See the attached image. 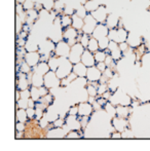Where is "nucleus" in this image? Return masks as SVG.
Segmentation results:
<instances>
[{
	"instance_id": "nucleus-56",
	"label": "nucleus",
	"mask_w": 150,
	"mask_h": 151,
	"mask_svg": "<svg viewBox=\"0 0 150 151\" xmlns=\"http://www.w3.org/2000/svg\"><path fill=\"white\" fill-rule=\"evenodd\" d=\"M121 135H122V138H123V139H126V138H134V134H133V132L130 131V129H126V131L122 132Z\"/></svg>"
},
{
	"instance_id": "nucleus-8",
	"label": "nucleus",
	"mask_w": 150,
	"mask_h": 151,
	"mask_svg": "<svg viewBox=\"0 0 150 151\" xmlns=\"http://www.w3.org/2000/svg\"><path fill=\"white\" fill-rule=\"evenodd\" d=\"M71 52V46L68 44V42L65 40H61L58 43H56L55 48V55L57 57H66L68 58Z\"/></svg>"
},
{
	"instance_id": "nucleus-60",
	"label": "nucleus",
	"mask_w": 150,
	"mask_h": 151,
	"mask_svg": "<svg viewBox=\"0 0 150 151\" xmlns=\"http://www.w3.org/2000/svg\"><path fill=\"white\" fill-rule=\"evenodd\" d=\"M39 91H40V96H41V97H44V96H46L48 93V88H46L45 86H42L39 88Z\"/></svg>"
},
{
	"instance_id": "nucleus-17",
	"label": "nucleus",
	"mask_w": 150,
	"mask_h": 151,
	"mask_svg": "<svg viewBox=\"0 0 150 151\" xmlns=\"http://www.w3.org/2000/svg\"><path fill=\"white\" fill-rule=\"evenodd\" d=\"M29 83H31L28 79V75L26 73L20 72L18 74V81H17V90L18 91H25L28 90Z\"/></svg>"
},
{
	"instance_id": "nucleus-45",
	"label": "nucleus",
	"mask_w": 150,
	"mask_h": 151,
	"mask_svg": "<svg viewBox=\"0 0 150 151\" xmlns=\"http://www.w3.org/2000/svg\"><path fill=\"white\" fill-rule=\"evenodd\" d=\"M55 7V1L54 0H46L43 2V8L48 12H52Z\"/></svg>"
},
{
	"instance_id": "nucleus-48",
	"label": "nucleus",
	"mask_w": 150,
	"mask_h": 151,
	"mask_svg": "<svg viewBox=\"0 0 150 151\" xmlns=\"http://www.w3.org/2000/svg\"><path fill=\"white\" fill-rule=\"evenodd\" d=\"M66 123V121H65V118L63 117H59L58 119H56L52 122V127H63V125Z\"/></svg>"
},
{
	"instance_id": "nucleus-39",
	"label": "nucleus",
	"mask_w": 150,
	"mask_h": 151,
	"mask_svg": "<svg viewBox=\"0 0 150 151\" xmlns=\"http://www.w3.org/2000/svg\"><path fill=\"white\" fill-rule=\"evenodd\" d=\"M30 93H31V99H33L35 102H37L38 100L41 98L40 96V91H39V88H36V86H33L31 88L30 90Z\"/></svg>"
},
{
	"instance_id": "nucleus-1",
	"label": "nucleus",
	"mask_w": 150,
	"mask_h": 151,
	"mask_svg": "<svg viewBox=\"0 0 150 151\" xmlns=\"http://www.w3.org/2000/svg\"><path fill=\"white\" fill-rule=\"evenodd\" d=\"M59 60H60V63H59V67L56 73L58 77L62 79L73 72V64L71 63L69 58H66V57H59Z\"/></svg>"
},
{
	"instance_id": "nucleus-10",
	"label": "nucleus",
	"mask_w": 150,
	"mask_h": 151,
	"mask_svg": "<svg viewBox=\"0 0 150 151\" xmlns=\"http://www.w3.org/2000/svg\"><path fill=\"white\" fill-rule=\"evenodd\" d=\"M92 16L97 20L99 24H105L107 20V8L105 5H100L95 12H92Z\"/></svg>"
},
{
	"instance_id": "nucleus-19",
	"label": "nucleus",
	"mask_w": 150,
	"mask_h": 151,
	"mask_svg": "<svg viewBox=\"0 0 150 151\" xmlns=\"http://www.w3.org/2000/svg\"><path fill=\"white\" fill-rule=\"evenodd\" d=\"M81 62H82V63H83L84 65H85L88 68V67H93V66H95V64H97L94 54H93L92 52H90V50H88V48H85L84 52L82 54Z\"/></svg>"
},
{
	"instance_id": "nucleus-16",
	"label": "nucleus",
	"mask_w": 150,
	"mask_h": 151,
	"mask_svg": "<svg viewBox=\"0 0 150 151\" xmlns=\"http://www.w3.org/2000/svg\"><path fill=\"white\" fill-rule=\"evenodd\" d=\"M79 115H68L67 117H65V121L66 124L70 127L71 131H78V129H82L81 123L79 120Z\"/></svg>"
},
{
	"instance_id": "nucleus-41",
	"label": "nucleus",
	"mask_w": 150,
	"mask_h": 151,
	"mask_svg": "<svg viewBox=\"0 0 150 151\" xmlns=\"http://www.w3.org/2000/svg\"><path fill=\"white\" fill-rule=\"evenodd\" d=\"M17 107L21 108V109H27L29 107V99H22L21 98L18 102H17Z\"/></svg>"
},
{
	"instance_id": "nucleus-32",
	"label": "nucleus",
	"mask_w": 150,
	"mask_h": 151,
	"mask_svg": "<svg viewBox=\"0 0 150 151\" xmlns=\"http://www.w3.org/2000/svg\"><path fill=\"white\" fill-rule=\"evenodd\" d=\"M16 116H17V120L20 121V122H26L27 119H28L26 109H21V108H19V109L17 110Z\"/></svg>"
},
{
	"instance_id": "nucleus-53",
	"label": "nucleus",
	"mask_w": 150,
	"mask_h": 151,
	"mask_svg": "<svg viewBox=\"0 0 150 151\" xmlns=\"http://www.w3.org/2000/svg\"><path fill=\"white\" fill-rule=\"evenodd\" d=\"M16 129H17V132H25V129H26L25 122H20V121H18V122L16 123Z\"/></svg>"
},
{
	"instance_id": "nucleus-27",
	"label": "nucleus",
	"mask_w": 150,
	"mask_h": 151,
	"mask_svg": "<svg viewBox=\"0 0 150 151\" xmlns=\"http://www.w3.org/2000/svg\"><path fill=\"white\" fill-rule=\"evenodd\" d=\"M38 18H39V14H38V12L36 9L28 10V12H27V20L25 24H28V25H30V26H32Z\"/></svg>"
},
{
	"instance_id": "nucleus-14",
	"label": "nucleus",
	"mask_w": 150,
	"mask_h": 151,
	"mask_svg": "<svg viewBox=\"0 0 150 151\" xmlns=\"http://www.w3.org/2000/svg\"><path fill=\"white\" fill-rule=\"evenodd\" d=\"M109 34V28L107 27L106 24H98V26L96 27L95 31L93 32L92 36L96 39L100 40L101 38L107 37Z\"/></svg>"
},
{
	"instance_id": "nucleus-25",
	"label": "nucleus",
	"mask_w": 150,
	"mask_h": 151,
	"mask_svg": "<svg viewBox=\"0 0 150 151\" xmlns=\"http://www.w3.org/2000/svg\"><path fill=\"white\" fill-rule=\"evenodd\" d=\"M31 84H32L33 86H36V88H40V86H44L43 75H40V74L33 71L32 78H31Z\"/></svg>"
},
{
	"instance_id": "nucleus-36",
	"label": "nucleus",
	"mask_w": 150,
	"mask_h": 151,
	"mask_svg": "<svg viewBox=\"0 0 150 151\" xmlns=\"http://www.w3.org/2000/svg\"><path fill=\"white\" fill-rule=\"evenodd\" d=\"M47 63H48V66H50V70H52V71H55V72H56V71H57V69H58V67H59V63H60V60H59V57H58V58H57V56L50 57V60L47 61Z\"/></svg>"
},
{
	"instance_id": "nucleus-13",
	"label": "nucleus",
	"mask_w": 150,
	"mask_h": 151,
	"mask_svg": "<svg viewBox=\"0 0 150 151\" xmlns=\"http://www.w3.org/2000/svg\"><path fill=\"white\" fill-rule=\"evenodd\" d=\"M112 127L115 131L122 133V132L126 131L128 127V121L126 120V118L115 116V117L112 118Z\"/></svg>"
},
{
	"instance_id": "nucleus-49",
	"label": "nucleus",
	"mask_w": 150,
	"mask_h": 151,
	"mask_svg": "<svg viewBox=\"0 0 150 151\" xmlns=\"http://www.w3.org/2000/svg\"><path fill=\"white\" fill-rule=\"evenodd\" d=\"M48 123H50V121L47 120V118L45 117V116H43V117L41 118L40 120H38V124H39V127L40 129H46V127H48Z\"/></svg>"
},
{
	"instance_id": "nucleus-5",
	"label": "nucleus",
	"mask_w": 150,
	"mask_h": 151,
	"mask_svg": "<svg viewBox=\"0 0 150 151\" xmlns=\"http://www.w3.org/2000/svg\"><path fill=\"white\" fill-rule=\"evenodd\" d=\"M77 31L78 30H76V29L73 28L72 26L63 30V39H64L65 41L68 42V44L70 46H73L75 43L78 42L77 37L79 36V34H78Z\"/></svg>"
},
{
	"instance_id": "nucleus-26",
	"label": "nucleus",
	"mask_w": 150,
	"mask_h": 151,
	"mask_svg": "<svg viewBox=\"0 0 150 151\" xmlns=\"http://www.w3.org/2000/svg\"><path fill=\"white\" fill-rule=\"evenodd\" d=\"M25 48H26L27 52H37L39 50V44L33 39L32 36H29V38L27 39Z\"/></svg>"
},
{
	"instance_id": "nucleus-47",
	"label": "nucleus",
	"mask_w": 150,
	"mask_h": 151,
	"mask_svg": "<svg viewBox=\"0 0 150 151\" xmlns=\"http://www.w3.org/2000/svg\"><path fill=\"white\" fill-rule=\"evenodd\" d=\"M65 4L63 3L62 1H60V0H57V1H55V7L54 9L56 10V12H61V10H64L65 8Z\"/></svg>"
},
{
	"instance_id": "nucleus-15",
	"label": "nucleus",
	"mask_w": 150,
	"mask_h": 151,
	"mask_svg": "<svg viewBox=\"0 0 150 151\" xmlns=\"http://www.w3.org/2000/svg\"><path fill=\"white\" fill-rule=\"evenodd\" d=\"M94 111L93 104L88 102H80L78 104V115L79 116H90Z\"/></svg>"
},
{
	"instance_id": "nucleus-54",
	"label": "nucleus",
	"mask_w": 150,
	"mask_h": 151,
	"mask_svg": "<svg viewBox=\"0 0 150 151\" xmlns=\"http://www.w3.org/2000/svg\"><path fill=\"white\" fill-rule=\"evenodd\" d=\"M96 101L98 102V103L100 104V105L102 106V107H104V106L106 105V104L109 102L108 100H107V99H105V98L103 97V96H99V98H97V99H96Z\"/></svg>"
},
{
	"instance_id": "nucleus-9",
	"label": "nucleus",
	"mask_w": 150,
	"mask_h": 151,
	"mask_svg": "<svg viewBox=\"0 0 150 151\" xmlns=\"http://www.w3.org/2000/svg\"><path fill=\"white\" fill-rule=\"evenodd\" d=\"M109 50V55H110L113 58V60L116 62L119 61L120 59L122 58V56H123V52H121V50H120V47H119V43H117V42H115V41H111L110 40V43H109L108 50Z\"/></svg>"
},
{
	"instance_id": "nucleus-46",
	"label": "nucleus",
	"mask_w": 150,
	"mask_h": 151,
	"mask_svg": "<svg viewBox=\"0 0 150 151\" xmlns=\"http://www.w3.org/2000/svg\"><path fill=\"white\" fill-rule=\"evenodd\" d=\"M27 115H28L29 119H35V115H36V108H30L28 107L26 109Z\"/></svg>"
},
{
	"instance_id": "nucleus-59",
	"label": "nucleus",
	"mask_w": 150,
	"mask_h": 151,
	"mask_svg": "<svg viewBox=\"0 0 150 151\" xmlns=\"http://www.w3.org/2000/svg\"><path fill=\"white\" fill-rule=\"evenodd\" d=\"M97 68H98L100 71L104 72L105 70L107 69V65L105 62H99V63H97Z\"/></svg>"
},
{
	"instance_id": "nucleus-34",
	"label": "nucleus",
	"mask_w": 150,
	"mask_h": 151,
	"mask_svg": "<svg viewBox=\"0 0 150 151\" xmlns=\"http://www.w3.org/2000/svg\"><path fill=\"white\" fill-rule=\"evenodd\" d=\"M33 68L31 67L30 65H29L28 63H27L25 60L21 61L20 63H19V70H20V72H23V73H30L31 71H32Z\"/></svg>"
},
{
	"instance_id": "nucleus-57",
	"label": "nucleus",
	"mask_w": 150,
	"mask_h": 151,
	"mask_svg": "<svg viewBox=\"0 0 150 151\" xmlns=\"http://www.w3.org/2000/svg\"><path fill=\"white\" fill-rule=\"evenodd\" d=\"M44 116V113H43V110L40 109V108H36V115H35V119L37 121L40 120L42 117Z\"/></svg>"
},
{
	"instance_id": "nucleus-11",
	"label": "nucleus",
	"mask_w": 150,
	"mask_h": 151,
	"mask_svg": "<svg viewBox=\"0 0 150 151\" xmlns=\"http://www.w3.org/2000/svg\"><path fill=\"white\" fill-rule=\"evenodd\" d=\"M103 75V72L97 68V66L88 68V73H86V78L90 82H99Z\"/></svg>"
},
{
	"instance_id": "nucleus-29",
	"label": "nucleus",
	"mask_w": 150,
	"mask_h": 151,
	"mask_svg": "<svg viewBox=\"0 0 150 151\" xmlns=\"http://www.w3.org/2000/svg\"><path fill=\"white\" fill-rule=\"evenodd\" d=\"M88 48L90 52H92L93 54H95L96 52H98L100 48H99V40L96 39V38H94L92 36L90 39V42H88Z\"/></svg>"
},
{
	"instance_id": "nucleus-50",
	"label": "nucleus",
	"mask_w": 150,
	"mask_h": 151,
	"mask_svg": "<svg viewBox=\"0 0 150 151\" xmlns=\"http://www.w3.org/2000/svg\"><path fill=\"white\" fill-rule=\"evenodd\" d=\"M64 14H67V16H73V14H75V10H74V7H72V6L70 5H66L64 8Z\"/></svg>"
},
{
	"instance_id": "nucleus-23",
	"label": "nucleus",
	"mask_w": 150,
	"mask_h": 151,
	"mask_svg": "<svg viewBox=\"0 0 150 151\" xmlns=\"http://www.w3.org/2000/svg\"><path fill=\"white\" fill-rule=\"evenodd\" d=\"M120 19L118 17H116L114 14H109L108 17H107V20L105 24L107 25V27L109 28V30L111 29H116L118 27V24H119Z\"/></svg>"
},
{
	"instance_id": "nucleus-4",
	"label": "nucleus",
	"mask_w": 150,
	"mask_h": 151,
	"mask_svg": "<svg viewBox=\"0 0 150 151\" xmlns=\"http://www.w3.org/2000/svg\"><path fill=\"white\" fill-rule=\"evenodd\" d=\"M43 77H44V86H45L48 90L61 86V78L58 77V75H57V73L55 71L50 70V71H48Z\"/></svg>"
},
{
	"instance_id": "nucleus-58",
	"label": "nucleus",
	"mask_w": 150,
	"mask_h": 151,
	"mask_svg": "<svg viewBox=\"0 0 150 151\" xmlns=\"http://www.w3.org/2000/svg\"><path fill=\"white\" fill-rule=\"evenodd\" d=\"M21 98H22V99H30L31 98L30 91H28V90L21 91Z\"/></svg>"
},
{
	"instance_id": "nucleus-37",
	"label": "nucleus",
	"mask_w": 150,
	"mask_h": 151,
	"mask_svg": "<svg viewBox=\"0 0 150 151\" xmlns=\"http://www.w3.org/2000/svg\"><path fill=\"white\" fill-rule=\"evenodd\" d=\"M94 56H95V59H96V62H97V63H99V62H105L107 56H108V54H107L106 50H99L98 52H95Z\"/></svg>"
},
{
	"instance_id": "nucleus-18",
	"label": "nucleus",
	"mask_w": 150,
	"mask_h": 151,
	"mask_svg": "<svg viewBox=\"0 0 150 151\" xmlns=\"http://www.w3.org/2000/svg\"><path fill=\"white\" fill-rule=\"evenodd\" d=\"M142 37H141L139 34L137 33H133V32H130L128 36V40L126 42L128 43L131 48H138L139 46L142 44Z\"/></svg>"
},
{
	"instance_id": "nucleus-55",
	"label": "nucleus",
	"mask_w": 150,
	"mask_h": 151,
	"mask_svg": "<svg viewBox=\"0 0 150 151\" xmlns=\"http://www.w3.org/2000/svg\"><path fill=\"white\" fill-rule=\"evenodd\" d=\"M119 47H120V50H121V52H123V54H126V52L130 50V45H128V43L126 41L119 43Z\"/></svg>"
},
{
	"instance_id": "nucleus-31",
	"label": "nucleus",
	"mask_w": 150,
	"mask_h": 151,
	"mask_svg": "<svg viewBox=\"0 0 150 151\" xmlns=\"http://www.w3.org/2000/svg\"><path fill=\"white\" fill-rule=\"evenodd\" d=\"M99 6L100 5H99V3L96 1V0H88L86 3L84 4V7H85V9L88 10V14H92L93 12H95Z\"/></svg>"
},
{
	"instance_id": "nucleus-40",
	"label": "nucleus",
	"mask_w": 150,
	"mask_h": 151,
	"mask_svg": "<svg viewBox=\"0 0 150 151\" xmlns=\"http://www.w3.org/2000/svg\"><path fill=\"white\" fill-rule=\"evenodd\" d=\"M23 26H24V23H23L22 19L16 14V33L19 34L23 31Z\"/></svg>"
},
{
	"instance_id": "nucleus-33",
	"label": "nucleus",
	"mask_w": 150,
	"mask_h": 151,
	"mask_svg": "<svg viewBox=\"0 0 150 151\" xmlns=\"http://www.w3.org/2000/svg\"><path fill=\"white\" fill-rule=\"evenodd\" d=\"M61 23H62L63 30L71 27L72 26V16H67V14L62 16L61 17Z\"/></svg>"
},
{
	"instance_id": "nucleus-30",
	"label": "nucleus",
	"mask_w": 150,
	"mask_h": 151,
	"mask_svg": "<svg viewBox=\"0 0 150 151\" xmlns=\"http://www.w3.org/2000/svg\"><path fill=\"white\" fill-rule=\"evenodd\" d=\"M104 110L106 111L107 115L110 118H113L116 116V107L112 103H110V102H108V103L104 106Z\"/></svg>"
},
{
	"instance_id": "nucleus-63",
	"label": "nucleus",
	"mask_w": 150,
	"mask_h": 151,
	"mask_svg": "<svg viewBox=\"0 0 150 151\" xmlns=\"http://www.w3.org/2000/svg\"><path fill=\"white\" fill-rule=\"evenodd\" d=\"M21 99V91H16V102Z\"/></svg>"
},
{
	"instance_id": "nucleus-51",
	"label": "nucleus",
	"mask_w": 150,
	"mask_h": 151,
	"mask_svg": "<svg viewBox=\"0 0 150 151\" xmlns=\"http://www.w3.org/2000/svg\"><path fill=\"white\" fill-rule=\"evenodd\" d=\"M81 136L79 135V133H78V131H70L68 134L66 135V138H68V139H78V138H80Z\"/></svg>"
},
{
	"instance_id": "nucleus-21",
	"label": "nucleus",
	"mask_w": 150,
	"mask_h": 151,
	"mask_svg": "<svg viewBox=\"0 0 150 151\" xmlns=\"http://www.w3.org/2000/svg\"><path fill=\"white\" fill-rule=\"evenodd\" d=\"M73 72H74L78 77H86L88 67L82 62H79V63L73 65Z\"/></svg>"
},
{
	"instance_id": "nucleus-43",
	"label": "nucleus",
	"mask_w": 150,
	"mask_h": 151,
	"mask_svg": "<svg viewBox=\"0 0 150 151\" xmlns=\"http://www.w3.org/2000/svg\"><path fill=\"white\" fill-rule=\"evenodd\" d=\"M23 7L26 12L35 8V2H33L32 0H25V2L23 3Z\"/></svg>"
},
{
	"instance_id": "nucleus-3",
	"label": "nucleus",
	"mask_w": 150,
	"mask_h": 151,
	"mask_svg": "<svg viewBox=\"0 0 150 151\" xmlns=\"http://www.w3.org/2000/svg\"><path fill=\"white\" fill-rule=\"evenodd\" d=\"M84 50H85V47H84L80 42H77V43H75L73 46H71V52L68 58L73 65L81 62V57H82V54L84 52Z\"/></svg>"
},
{
	"instance_id": "nucleus-61",
	"label": "nucleus",
	"mask_w": 150,
	"mask_h": 151,
	"mask_svg": "<svg viewBox=\"0 0 150 151\" xmlns=\"http://www.w3.org/2000/svg\"><path fill=\"white\" fill-rule=\"evenodd\" d=\"M111 137H112L113 139H121V138H122V135H121V133H120V132H117V131H116L115 133H112Z\"/></svg>"
},
{
	"instance_id": "nucleus-12",
	"label": "nucleus",
	"mask_w": 150,
	"mask_h": 151,
	"mask_svg": "<svg viewBox=\"0 0 150 151\" xmlns=\"http://www.w3.org/2000/svg\"><path fill=\"white\" fill-rule=\"evenodd\" d=\"M24 60L33 68L40 63V61H41V55H40V52L38 50L37 52H27Z\"/></svg>"
},
{
	"instance_id": "nucleus-22",
	"label": "nucleus",
	"mask_w": 150,
	"mask_h": 151,
	"mask_svg": "<svg viewBox=\"0 0 150 151\" xmlns=\"http://www.w3.org/2000/svg\"><path fill=\"white\" fill-rule=\"evenodd\" d=\"M133 109H131L128 106H122V105H117L116 106V116L122 118H128L130 116V114L132 113Z\"/></svg>"
},
{
	"instance_id": "nucleus-62",
	"label": "nucleus",
	"mask_w": 150,
	"mask_h": 151,
	"mask_svg": "<svg viewBox=\"0 0 150 151\" xmlns=\"http://www.w3.org/2000/svg\"><path fill=\"white\" fill-rule=\"evenodd\" d=\"M93 107H94V110H96V111H98V110H101L103 108L102 106H101L97 101H95L94 103H93Z\"/></svg>"
},
{
	"instance_id": "nucleus-7",
	"label": "nucleus",
	"mask_w": 150,
	"mask_h": 151,
	"mask_svg": "<svg viewBox=\"0 0 150 151\" xmlns=\"http://www.w3.org/2000/svg\"><path fill=\"white\" fill-rule=\"evenodd\" d=\"M99 23L97 22V20L92 16V14H88V16L84 18V25L83 28H82V32L85 34H88V35H92L93 32L95 31L96 27L98 26Z\"/></svg>"
},
{
	"instance_id": "nucleus-28",
	"label": "nucleus",
	"mask_w": 150,
	"mask_h": 151,
	"mask_svg": "<svg viewBox=\"0 0 150 151\" xmlns=\"http://www.w3.org/2000/svg\"><path fill=\"white\" fill-rule=\"evenodd\" d=\"M83 25H84V20L80 17H78L77 14H74L72 16V27L75 28L76 30L80 31L82 30L83 28Z\"/></svg>"
},
{
	"instance_id": "nucleus-35",
	"label": "nucleus",
	"mask_w": 150,
	"mask_h": 151,
	"mask_svg": "<svg viewBox=\"0 0 150 151\" xmlns=\"http://www.w3.org/2000/svg\"><path fill=\"white\" fill-rule=\"evenodd\" d=\"M75 14H77L78 17H80V18H82L84 20V18H85V17L88 16V10L85 9V7H84L83 4L79 3L75 7Z\"/></svg>"
},
{
	"instance_id": "nucleus-6",
	"label": "nucleus",
	"mask_w": 150,
	"mask_h": 151,
	"mask_svg": "<svg viewBox=\"0 0 150 151\" xmlns=\"http://www.w3.org/2000/svg\"><path fill=\"white\" fill-rule=\"evenodd\" d=\"M55 48H56V42H54L52 39H46L41 44H39V50L41 56H46L50 58V55L55 54Z\"/></svg>"
},
{
	"instance_id": "nucleus-42",
	"label": "nucleus",
	"mask_w": 150,
	"mask_h": 151,
	"mask_svg": "<svg viewBox=\"0 0 150 151\" xmlns=\"http://www.w3.org/2000/svg\"><path fill=\"white\" fill-rule=\"evenodd\" d=\"M90 35L88 34H85L83 33L82 35H80V39H79V42L84 46V47H88V42H90Z\"/></svg>"
},
{
	"instance_id": "nucleus-20",
	"label": "nucleus",
	"mask_w": 150,
	"mask_h": 151,
	"mask_svg": "<svg viewBox=\"0 0 150 151\" xmlns=\"http://www.w3.org/2000/svg\"><path fill=\"white\" fill-rule=\"evenodd\" d=\"M66 132L64 131V129L63 127H52V129H50V131L47 132V135H46V138H55V139H57V138H64L66 137Z\"/></svg>"
},
{
	"instance_id": "nucleus-52",
	"label": "nucleus",
	"mask_w": 150,
	"mask_h": 151,
	"mask_svg": "<svg viewBox=\"0 0 150 151\" xmlns=\"http://www.w3.org/2000/svg\"><path fill=\"white\" fill-rule=\"evenodd\" d=\"M67 113H68V115H78V105L70 107Z\"/></svg>"
},
{
	"instance_id": "nucleus-44",
	"label": "nucleus",
	"mask_w": 150,
	"mask_h": 151,
	"mask_svg": "<svg viewBox=\"0 0 150 151\" xmlns=\"http://www.w3.org/2000/svg\"><path fill=\"white\" fill-rule=\"evenodd\" d=\"M107 91H109L108 83H99L98 86V96H102Z\"/></svg>"
},
{
	"instance_id": "nucleus-2",
	"label": "nucleus",
	"mask_w": 150,
	"mask_h": 151,
	"mask_svg": "<svg viewBox=\"0 0 150 151\" xmlns=\"http://www.w3.org/2000/svg\"><path fill=\"white\" fill-rule=\"evenodd\" d=\"M128 32L123 28H116L109 30L108 38L111 41H115L117 43H121V42H126L128 40Z\"/></svg>"
},
{
	"instance_id": "nucleus-24",
	"label": "nucleus",
	"mask_w": 150,
	"mask_h": 151,
	"mask_svg": "<svg viewBox=\"0 0 150 151\" xmlns=\"http://www.w3.org/2000/svg\"><path fill=\"white\" fill-rule=\"evenodd\" d=\"M33 71L40 74V75L44 76L48 71H50V66H48L47 62H40L37 66L33 67Z\"/></svg>"
},
{
	"instance_id": "nucleus-38",
	"label": "nucleus",
	"mask_w": 150,
	"mask_h": 151,
	"mask_svg": "<svg viewBox=\"0 0 150 151\" xmlns=\"http://www.w3.org/2000/svg\"><path fill=\"white\" fill-rule=\"evenodd\" d=\"M109 43H110V39L108 38V36L104 38H101V39L99 40V48H100L101 50H108Z\"/></svg>"
}]
</instances>
